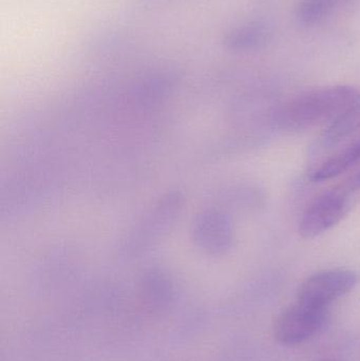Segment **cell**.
Returning a JSON list of instances; mask_svg holds the SVG:
<instances>
[{
    "instance_id": "cell-2",
    "label": "cell",
    "mask_w": 360,
    "mask_h": 361,
    "mask_svg": "<svg viewBox=\"0 0 360 361\" xmlns=\"http://www.w3.org/2000/svg\"><path fill=\"white\" fill-rule=\"evenodd\" d=\"M328 322V309L297 300L279 314L274 324V336L283 345H299L323 332Z\"/></svg>"
},
{
    "instance_id": "cell-11",
    "label": "cell",
    "mask_w": 360,
    "mask_h": 361,
    "mask_svg": "<svg viewBox=\"0 0 360 361\" xmlns=\"http://www.w3.org/2000/svg\"><path fill=\"white\" fill-rule=\"evenodd\" d=\"M319 361H337V360H319Z\"/></svg>"
},
{
    "instance_id": "cell-6",
    "label": "cell",
    "mask_w": 360,
    "mask_h": 361,
    "mask_svg": "<svg viewBox=\"0 0 360 361\" xmlns=\"http://www.w3.org/2000/svg\"><path fill=\"white\" fill-rule=\"evenodd\" d=\"M360 131V101L328 125L319 139V148L329 149Z\"/></svg>"
},
{
    "instance_id": "cell-9",
    "label": "cell",
    "mask_w": 360,
    "mask_h": 361,
    "mask_svg": "<svg viewBox=\"0 0 360 361\" xmlns=\"http://www.w3.org/2000/svg\"><path fill=\"white\" fill-rule=\"evenodd\" d=\"M337 2L338 0H302L298 6V18L304 25H316L333 12Z\"/></svg>"
},
{
    "instance_id": "cell-10",
    "label": "cell",
    "mask_w": 360,
    "mask_h": 361,
    "mask_svg": "<svg viewBox=\"0 0 360 361\" xmlns=\"http://www.w3.org/2000/svg\"><path fill=\"white\" fill-rule=\"evenodd\" d=\"M345 189L353 192V191L359 190L360 189V173H356L354 177L351 178L350 180H347L344 185H342Z\"/></svg>"
},
{
    "instance_id": "cell-3",
    "label": "cell",
    "mask_w": 360,
    "mask_h": 361,
    "mask_svg": "<svg viewBox=\"0 0 360 361\" xmlns=\"http://www.w3.org/2000/svg\"><path fill=\"white\" fill-rule=\"evenodd\" d=\"M350 193L342 186L317 197L300 219V235L313 239L336 226L350 210Z\"/></svg>"
},
{
    "instance_id": "cell-4",
    "label": "cell",
    "mask_w": 360,
    "mask_h": 361,
    "mask_svg": "<svg viewBox=\"0 0 360 361\" xmlns=\"http://www.w3.org/2000/svg\"><path fill=\"white\" fill-rule=\"evenodd\" d=\"M359 282V276L350 269H332L315 274L298 288L297 300L328 309L333 301L350 293Z\"/></svg>"
},
{
    "instance_id": "cell-7",
    "label": "cell",
    "mask_w": 360,
    "mask_h": 361,
    "mask_svg": "<svg viewBox=\"0 0 360 361\" xmlns=\"http://www.w3.org/2000/svg\"><path fill=\"white\" fill-rule=\"evenodd\" d=\"M203 231L204 241L209 250L221 252L230 247L232 243V226L224 214H209L205 219Z\"/></svg>"
},
{
    "instance_id": "cell-1",
    "label": "cell",
    "mask_w": 360,
    "mask_h": 361,
    "mask_svg": "<svg viewBox=\"0 0 360 361\" xmlns=\"http://www.w3.org/2000/svg\"><path fill=\"white\" fill-rule=\"evenodd\" d=\"M359 101V92L353 87H325L298 95L278 106L272 114V122L283 131H302L329 125Z\"/></svg>"
},
{
    "instance_id": "cell-8",
    "label": "cell",
    "mask_w": 360,
    "mask_h": 361,
    "mask_svg": "<svg viewBox=\"0 0 360 361\" xmlns=\"http://www.w3.org/2000/svg\"><path fill=\"white\" fill-rule=\"evenodd\" d=\"M268 29L259 23H249L238 27L230 37L232 48L239 50H253L266 44L268 38Z\"/></svg>"
},
{
    "instance_id": "cell-5",
    "label": "cell",
    "mask_w": 360,
    "mask_h": 361,
    "mask_svg": "<svg viewBox=\"0 0 360 361\" xmlns=\"http://www.w3.org/2000/svg\"><path fill=\"white\" fill-rule=\"evenodd\" d=\"M360 165V140L336 152L321 163L311 173L313 182H323L340 177L344 173Z\"/></svg>"
}]
</instances>
